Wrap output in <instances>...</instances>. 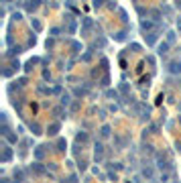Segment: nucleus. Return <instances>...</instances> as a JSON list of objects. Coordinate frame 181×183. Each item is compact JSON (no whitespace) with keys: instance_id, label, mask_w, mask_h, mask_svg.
Returning <instances> with one entry per match:
<instances>
[{"instance_id":"nucleus-3","label":"nucleus","mask_w":181,"mask_h":183,"mask_svg":"<svg viewBox=\"0 0 181 183\" xmlns=\"http://www.w3.org/2000/svg\"><path fill=\"white\" fill-rule=\"evenodd\" d=\"M159 53H167V43H163L161 47H159Z\"/></svg>"},{"instance_id":"nucleus-4","label":"nucleus","mask_w":181,"mask_h":183,"mask_svg":"<svg viewBox=\"0 0 181 183\" xmlns=\"http://www.w3.org/2000/svg\"><path fill=\"white\" fill-rule=\"evenodd\" d=\"M108 134H110V128L104 126V128H102V136H108Z\"/></svg>"},{"instance_id":"nucleus-2","label":"nucleus","mask_w":181,"mask_h":183,"mask_svg":"<svg viewBox=\"0 0 181 183\" xmlns=\"http://www.w3.org/2000/svg\"><path fill=\"white\" fill-rule=\"evenodd\" d=\"M171 71H181V63H171Z\"/></svg>"},{"instance_id":"nucleus-1","label":"nucleus","mask_w":181,"mask_h":183,"mask_svg":"<svg viewBox=\"0 0 181 183\" xmlns=\"http://www.w3.org/2000/svg\"><path fill=\"white\" fill-rule=\"evenodd\" d=\"M100 159H102V145L96 147V161H100Z\"/></svg>"}]
</instances>
